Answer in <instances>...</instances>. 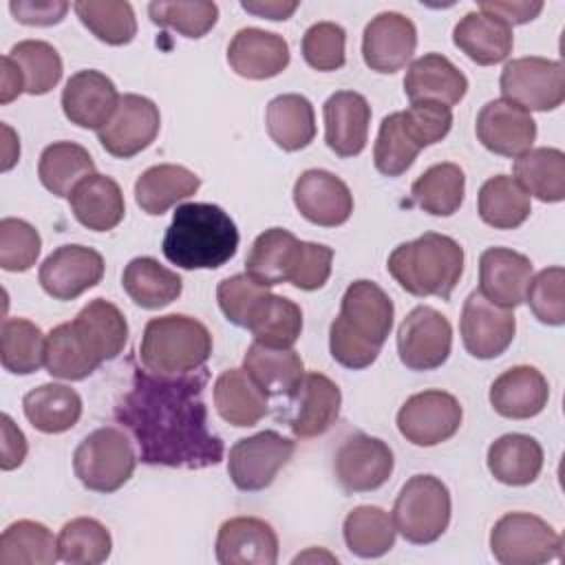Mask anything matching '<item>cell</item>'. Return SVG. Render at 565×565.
I'll list each match as a JSON object with an SVG mask.
<instances>
[{"mask_svg": "<svg viewBox=\"0 0 565 565\" xmlns=\"http://www.w3.org/2000/svg\"><path fill=\"white\" fill-rule=\"evenodd\" d=\"M324 141L338 157H358L369 141L371 106L355 90L333 93L324 106Z\"/></svg>", "mask_w": 565, "mask_h": 565, "instance_id": "23", "label": "cell"}, {"mask_svg": "<svg viewBox=\"0 0 565 565\" xmlns=\"http://www.w3.org/2000/svg\"><path fill=\"white\" fill-rule=\"evenodd\" d=\"M300 238L289 230L269 227L256 236L245 258V274L263 287H274L289 280Z\"/></svg>", "mask_w": 565, "mask_h": 565, "instance_id": "37", "label": "cell"}, {"mask_svg": "<svg viewBox=\"0 0 565 565\" xmlns=\"http://www.w3.org/2000/svg\"><path fill=\"white\" fill-rule=\"evenodd\" d=\"M417 46V29L397 11L377 13L362 35V57L371 71L395 73L408 64Z\"/></svg>", "mask_w": 565, "mask_h": 565, "instance_id": "18", "label": "cell"}, {"mask_svg": "<svg viewBox=\"0 0 565 565\" xmlns=\"http://www.w3.org/2000/svg\"><path fill=\"white\" fill-rule=\"evenodd\" d=\"M477 210L486 225L494 230H514L532 212L527 192L508 174L490 177L477 196Z\"/></svg>", "mask_w": 565, "mask_h": 565, "instance_id": "42", "label": "cell"}, {"mask_svg": "<svg viewBox=\"0 0 565 565\" xmlns=\"http://www.w3.org/2000/svg\"><path fill=\"white\" fill-rule=\"evenodd\" d=\"M294 205L313 225L338 227L353 212L349 185L329 170H305L294 183Z\"/></svg>", "mask_w": 565, "mask_h": 565, "instance_id": "17", "label": "cell"}, {"mask_svg": "<svg viewBox=\"0 0 565 565\" xmlns=\"http://www.w3.org/2000/svg\"><path fill=\"white\" fill-rule=\"evenodd\" d=\"M265 126L278 148L285 152H296L313 141L316 113L305 95L285 93L267 104Z\"/></svg>", "mask_w": 565, "mask_h": 565, "instance_id": "36", "label": "cell"}, {"mask_svg": "<svg viewBox=\"0 0 565 565\" xmlns=\"http://www.w3.org/2000/svg\"><path fill=\"white\" fill-rule=\"evenodd\" d=\"M271 296L269 287L258 285L247 274L223 278L216 287V300L223 316L243 329H252L260 320Z\"/></svg>", "mask_w": 565, "mask_h": 565, "instance_id": "49", "label": "cell"}, {"mask_svg": "<svg viewBox=\"0 0 565 565\" xmlns=\"http://www.w3.org/2000/svg\"><path fill=\"white\" fill-rule=\"evenodd\" d=\"M243 369L267 395H285L289 399L305 377L302 358L294 349H274L260 342L247 347Z\"/></svg>", "mask_w": 565, "mask_h": 565, "instance_id": "31", "label": "cell"}, {"mask_svg": "<svg viewBox=\"0 0 565 565\" xmlns=\"http://www.w3.org/2000/svg\"><path fill=\"white\" fill-rule=\"evenodd\" d=\"M525 302L534 318L543 324L558 327L565 322V269L563 267H545L536 276H532Z\"/></svg>", "mask_w": 565, "mask_h": 565, "instance_id": "55", "label": "cell"}, {"mask_svg": "<svg viewBox=\"0 0 565 565\" xmlns=\"http://www.w3.org/2000/svg\"><path fill=\"white\" fill-rule=\"evenodd\" d=\"M24 77V93L44 95L62 79V57L57 49L44 40H22L7 53Z\"/></svg>", "mask_w": 565, "mask_h": 565, "instance_id": "50", "label": "cell"}, {"mask_svg": "<svg viewBox=\"0 0 565 565\" xmlns=\"http://www.w3.org/2000/svg\"><path fill=\"white\" fill-rule=\"evenodd\" d=\"M331 263H333V249L322 243H309L300 241L298 254L289 274V280L294 287L302 291H313L324 287V282L331 276Z\"/></svg>", "mask_w": 565, "mask_h": 565, "instance_id": "58", "label": "cell"}, {"mask_svg": "<svg viewBox=\"0 0 565 565\" xmlns=\"http://www.w3.org/2000/svg\"><path fill=\"white\" fill-rule=\"evenodd\" d=\"M214 406L223 422L247 428L267 415L269 395L245 369H227L214 382Z\"/></svg>", "mask_w": 565, "mask_h": 565, "instance_id": "30", "label": "cell"}, {"mask_svg": "<svg viewBox=\"0 0 565 565\" xmlns=\"http://www.w3.org/2000/svg\"><path fill=\"white\" fill-rule=\"evenodd\" d=\"M461 342L472 358H499L514 340L516 318L512 309L490 302L479 289L472 291L461 309Z\"/></svg>", "mask_w": 565, "mask_h": 565, "instance_id": "15", "label": "cell"}, {"mask_svg": "<svg viewBox=\"0 0 565 565\" xmlns=\"http://www.w3.org/2000/svg\"><path fill=\"white\" fill-rule=\"evenodd\" d=\"M291 399L296 402V413L289 419V428L300 439L327 433L335 424L342 406L338 384L324 373H305Z\"/></svg>", "mask_w": 565, "mask_h": 565, "instance_id": "26", "label": "cell"}, {"mask_svg": "<svg viewBox=\"0 0 565 565\" xmlns=\"http://www.w3.org/2000/svg\"><path fill=\"white\" fill-rule=\"evenodd\" d=\"M386 269L408 294L446 300L463 274V247L446 234L426 232L397 245L386 260Z\"/></svg>", "mask_w": 565, "mask_h": 565, "instance_id": "4", "label": "cell"}, {"mask_svg": "<svg viewBox=\"0 0 565 565\" xmlns=\"http://www.w3.org/2000/svg\"><path fill=\"white\" fill-rule=\"evenodd\" d=\"M296 444L276 430L243 437L230 448L227 475L243 492L265 490L276 479L278 470L291 459Z\"/></svg>", "mask_w": 565, "mask_h": 565, "instance_id": "10", "label": "cell"}, {"mask_svg": "<svg viewBox=\"0 0 565 565\" xmlns=\"http://www.w3.org/2000/svg\"><path fill=\"white\" fill-rule=\"evenodd\" d=\"M44 366L51 377L77 382L95 373L102 360L86 347L73 322H62L46 335Z\"/></svg>", "mask_w": 565, "mask_h": 565, "instance_id": "41", "label": "cell"}, {"mask_svg": "<svg viewBox=\"0 0 565 565\" xmlns=\"http://www.w3.org/2000/svg\"><path fill=\"white\" fill-rule=\"evenodd\" d=\"M121 287L135 305L143 309H161L181 296L183 280L177 271L163 267L159 260L137 256L126 265Z\"/></svg>", "mask_w": 565, "mask_h": 565, "instance_id": "39", "label": "cell"}, {"mask_svg": "<svg viewBox=\"0 0 565 565\" xmlns=\"http://www.w3.org/2000/svg\"><path fill=\"white\" fill-rule=\"evenodd\" d=\"M514 181L543 203L565 199V154L558 148H530L514 159Z\"/></svg>", "mask_w": 565, "mask_h": 565, "instance_id": "38", "label": "cell"}, {"mask_svg": "<svg viewBox=\"0 0 565 565\" xmlns=\"http://www.w3.org/2000/svg\"><path fill=\"white\" fill-rule=\"evenodd\" d=\"M393 300L377 282L353 280L329 327L331 358L353 371L371 366L393 329Z\"/></svg>", "mask_w": 565, "mask_h": 565, "instance_id": "2", "label": "cell"}, {"mask_svg": "<svg viewBox=\"0 0 565 565\" xmlns=\"http://www.w3.org/2000/svg\"><path fill=\"white\" fill-rule=\"evenodd\" d=\"M212 355V333L185 313L148 320L139 342L141 366L157 375H185L203 369Z\"/></svg>", "mask_w": 565, "mask_h": 565, "instance_id": "5", "label": "cell"}, {"mask_svg": "<svg viewBox=\"0 0 565 565\" xmlns=\"http://www.w3.org/2000/svg\"><path fill=\"white\" fill-rule=\"evenodd\" d=\"M249 331L254 342L274 349H291L302 331V311L294 300L274 294L265 313Z\"/></svg>", "mask_w": 565, "mask_h": 565, "instance_id": "53", "label": "cell"}, {"mask_svg": "<svg viewBox=\"0 0 565 565\" xmlns=\"http://www.w3.org/2000/svg\"><path fill=\"white\" fill-rule=\"evenodd\" d=\"M404 93L413 102H437L448 108L468 93L466 75L441 53H426L406 68Z\"/></svg>", "mask_w": 565, "mask_h": 565, "instance_id": "25", "label": "cell"}, {"mask_svg": "<svg viewBox=\"0 0 565 565\" xmlns=\"http://www.w3.org/2000/svg\"><path fill=\"white\" fill-rule=\"evenodd\" d=\"M201 188V179L177 163H159L139 174L135 181V201L146 214H163L179 201L192 196Z\"/></svg>", "mask_w": 565, "mask_h": 565, "instance_id": "32", "label": "cell"}, {"mask_svg": "<svg viewBox=\"0 0 565 565\" xmlns=\"http://www.w3.org/2000/svg\"><path fill=\"white\" fill-rule=\"evenodd\" d=\"M561 547L563 536L530 512H508L490 532V550L501 565H541L556 558Z\"/></svg>", "mask_w": 565, "mask_h": 565, "instance_id": "8", "label": "cell"}, {"mask_svg": "<svg viewBox=\"0 0 565 565\" xmlns=\"http://www.w3.org/2000/svg\"><path fill=\"white\" fill-rule=\"evenodd\" d=\"M2 135H4V143H2V172H7L20 159V141H18L15 132L11 130V126H7V124H2Z\"/></svg>", "mask_w": 565, "mask_h": 565, "instance_id": "64", "label": "cell"}, {"mask_svg": "<svg viewBox=\"0 0 565 565\" xmlns=\"http://www.w3.org/2000/svg\"><path fill=\"white\" fill-rule=\"evenodd\" d=\"M344 543L360 558H380L395 545L393 516L377 505L353 508L342 523Z\"/></svg>", "mask_w": 565, "mask_h": 565, "instance_id": "44", "label": "cell"}, {"mask_svg": "<svg viewBox=\"0 0 565 565\" xmlns=\"http://www.w3.org/2000/svg\"><path fill=\"white\" fill-rule=\"evenodd\" d=\"M11 15L29 26H51L64 20L68 2L64 0H11Z\"/></svg>", "mask_w": 565, "mask_h": 565, "instance_id": "59", "label": "cell"}, {"mask_svg": "<svg viewBox=\"0 0 565 565\" xmlns=\"http://www.w3.org/2000/svg\"><path fill=\"white\" fill-rule=\"evenodd\" d=\"M214 547L221 565H274L278 561V536L258 516L223 521Z\"/></svg>", "mask_w": 565, "mask_h": 565, "instance_id": "21", "label": "cell"}, {"mask_svg": "<svg viewBox=\"0 0 565 565\" xmlns=\"http://www.w3.org/2000/svg\"><path fill=\"white\" fill-rule=\"evenodd\" d=\"M227 62L241 77L269 79L289 66V44L278 33L247 26L232 38Z\"/></svg>", "mask_w": 565, "mask_h": 565, "instance_id": "24", "label": "cell"}, {"mask_svg": "<svg viewBox=\"0 0 565 565\" xmlns=\"http://www.w3.org/2000/svg\"><path fill=\"white\" fill-rule=\"evenodd\" d=\"M347 31L335 22H316L302 35V57L316 71H338L347 62Z\"/></svg>", "mask_w": 565, "mask_h": 565, "instance_id": "56", "label": "cell"}, {"mask_svg": "<svg viewBox=\"0 0 565 565\" xmlns=\"http://www.w3.org/2000/svg\"><path fill=\"white\" fill-rule=\"evenodd\" d=\"M402 119L408 135L422 150L441 141L452 128V110L437 102H413L402 110Z\"/></svg>", "mask_w": 565, "mask_h": 565, "instance_id": "57", "label": "cell"}, {"mask_svg": "<svg viewBox=\"0 0 565 565\" xmlns=\"http://www.w3.org/2000/svg\"><path fill=\"white\" fill-rule=\"evenodd\" d=\"M503 99L530 110H554L565 99V71L556 60L527 55L508 62L501 71Z\"/></svg>", "mask_w": 565, "mask_h": 565, "instance_id": "9", "label": "cell"}, {"mask_svg": "<svg viewBox=\"0 0 565 565\" xmlns=\"http://www.w3.org/2000/svg\"><path fill=\"white\" fill-rule=\"evenodd\" d=\"M2 422V457H0V468L2 470H13L18 466H22L29 444L24 433L13 424V419L4 413L0 417Z\"/></svg>", "mask_w": 565, "mask_h": 565, "instance_id": "61", "label": "cell"}, {"mask_svg": "<svg viewBox=\"0 0 565 565\" xmlns=\"http://www.w3.org/2000/svg\"><path fill=\"white\" fill-rule=\"evenodd\" d=\"M104 278V258L86 245H62L40 265L38 280L55 300H75Z\"/></svg>", "mask_w": 565, "mask_h": 565, "instance_id": "16", "label": "cell"}, {"mask_svg": "<svg viewBox=\"0 0 565 565\" xmlns=\"http://www.w3.org/2000/svg\"><path fill=\"white\" fill-rule=\"evenodd\" d=\"M241 7L247 13H254L258 18L267 20H287L298 9V2H280V0H254V2H241Z\"/></svg>", "mask_w": 565, "mask_h": 565, "instance_id": "63", "label": "cell"}, {"mask_svg": "<svg viewBox=\"0 0 565 565\" xmlns=\"http://www.w3.org/2000/svg\"><path fill=\"white\" fill-rule=\"evenodd\" d=\"M452 349V327L444 313L428 305L415 307L399 322L397 353L411 371L439 369Z\"/></svg>", "mask_w": 565, "mask_h": 565, "instance_id": "11", "label": "cell"}, {"mask_svg": "<svg viewBox=\"0 0 565 565\" xmlns=\"http://www.w3.org/2000/svg\"><path fill=\"white\" fill-rule=\"evenodd\" d=\"M161 249L181 269H216L234 258L238 230L214 203H183L172 214Z\"/></svg>", "mask_w": 565, "mask_h": 565, "instance_id": "3", "label": "cell"}, {"mask_svg": "<svg viewBox=\"0 0 565 565\" xmlns=\"http://www.w3.org/2000/svg\"><path fill=\"white\" fill-rule=\"evenodd\" d=\"M119 93L113 79L95 68L77 71L62 90V110L66 119L86 130H99L113 117Z\"/></svg>", "mask_w": 565, "mask_h": 565, "instance_id": "20", "label": "cell"}, {"mask_svg": "<svg viewBox=\"0 0 565 565\" xmlns=\"http://www.w3.org/2000/svg\"><path fill=\"white\" fill-rule=\"evenodd\" d=\"M463 411L455 395L446 391H422L411 395L397 411V430L415 446H437L448 441L461 426Z\"/></svg>", "mask_w": 565, "mask_h": 565, "instance_id": "12", "label": "cell"}, {"mask_svg": "<svg viewBox=\"0 0 565 565\" xmlns=\"http://www.w3.org/2000/svg\"><path fill=\"white\" fill-rule=\"evenodd\" d=\"M73 216L93 232L117 227L126 214V203L119 183L106 174H90L75 185L68 196Z\"/></svg>", "mask_w": 565, "mask_h": 565, "instance_id": "28", "label": "cell"}, {"mask_svg": "<svg viewBox=\"0 0 565 565\" xmlns=\"http://www.w3.org/2000/svg\"><path fill=\"white\" fill-rule=\"evenodd\" d=\"M450 490L435 475L411 477L393 505L395 530L415 545L435 543L450 523Z\"/></svg>", "mask_w": 565, "mask_h": 565, "instance_id": "6", "label": "cell"}, {"mask_svg": "<svg viewBox=\"0 0 565 565\" xmlns=\"http://www.w3.org/2000/svg\"><path fill=\"white\" fill-rule=\"evenodd\" d=\"M479 11L486 15H492L508 26L514 24H525L534 20L543 11V2H530V0H516V2H505V0H494V2H479Z\"/></svg>", "mask_w": 565, "mask_h": 565, "instance_id": "60", "label": "cell"}, {"mask_svg": "<svg viewBox=\"0 0 565 565\" xmlns=\"http://www.w3.org/2000/svg\"><path fill=\"white\" fill-rule=\"evenodd\" d=\"M393 450L380 437L364 433L349 435L333 457L335 481L347 492H371L393 475Z\"/></svg>", "mask_w": 565, "mask_h": 565, "instance_id": "14", "label": "cell"}, {"mask_svg": "<svg viewBox=\"0 0 565 565\" xmlns=\"http://www.w3.org/2000/svg\"><path fill=\"white\" fill-rule=\"evenodd\" d=\"M422 148L408 135L402 113H391L382 119L373 146V163L384 177L404 174L417 159Z\"/></svg>", "mask_w": 565, "mask_h": 565, "instance_id": "51", "label": "cell"}, {"mask_svg": "<svg viewBox=\"0 0 565 565\" xmlns=\"http://www.w3.org/2000/svg\"><path fill=\"white\" fill-rule=\"evenodd\" d=\"M110 532L93 516L71 519L57 534L60 561L71 565H99L110 556Z\"/></svg>", "mask_w": 565, "mask_h": 565, "instance_id": "47", "label": "cell"}, {"mask_svg": "<svg viewBox=\"0 0 565 565\" xmlns=\"http://www.w3.org/2000/svg\"><path fill=\"white\" fill-rule=\"evenodd\" d=\"M532 260L510 247H488L479 256V291L494 305L514 309L525 302Z\"/></svg>", "mask_w": 565, "mask_h": 565, "instance_id": "22", "label": "cell"}, {"mask_svg": "<svg viewBox=\"0 0 565 565\" xmlns=\"http://www.w3.org/2000/svg\"><path fill=\"white\" fill-rule=\"evenodd\" d=\"M90 174H95V161L90 152L75 141L46 146L38 161V177L55 196H71L75 185Z\"/></svg>", "mask_w": 565, "mask_h": 565, "instance_id": "40", "label": "cell"}, {"mask_svg": "<svg viewBox=\"0 0 565 565\" xmlns=\"http://www.w3.org/2000/svg\"><path fill=\"white\" fill-rule=\"evenodd\" d=\"M24 93V77L15 62L9 55H2V75H0V104L13 102Z\"/></svg>", "mask_w": 565, "mask_h": 565, "instance_id": "62", "label": "cell"}, {"mask_svg": "<svg viewBox=\"0 0 565 565\" xmlns=\"http://www.w3.org/2000/svg\"><path fill=\"white\" fill-rule=\"evenodd\" d=\"M46 335L26 318H7L0 331V360L9 373L31 375L44 364Z\"/></svg>", "mask_w": 565, "mask_h": 565, "instance_id": "46", "label": "cell"}, {"mask_svg": "<svg viewBox=\"0 0 565 565\" xmlns=\"http://www.w3.org/2000/svg\"><path fill=\"white\" fill-rule=\"evenodd\" d=\"M466 194V174L457 163L444 161L424 170L411 185L413 201L433 216L455 214Z\"/></svg>", "mask_w": 565, "mask_h": 565, "instance_id": "43", "label": "cell"}, {"mask_svg": "<svg viewBox=\"0 0 565 565\" xmlns=\"http://www.w3.org/2000/svg\"><path fill=\"white\" fill-rule=\"evenodd\" d=\"M57 558V539L40 521L20 519L0 536V565H51Z\"/></svg>", "mask_w": 565, "mask_h": 565, "instance_id": "45", "label": "cell"}, {"mask_svg": "<svg viewBox=\"0 0 565 565\" xmlns=\"http://www.w3.org/2000/svg\"><path fill=\"white\" fill-rule=\"evenodd\" d=\"M86 347L102 360L117 358L128 342V322L117 305L95 298L71 320Z\"/></svg>", "mask_w": 565, "mask_h": 565, "instance_id": "34", "label": "cell"}, {"mask_svg": "<svg viewBox=\"0 0 565 565\" xmlns=\"http://www.w3.org/2000/svg\"><path fill=\"white\" fill-rule=\"evenodd\" d=\"M42 249L38 230L24 218L7 216L0 221V267L4 271H26L35 265Z\"/></svg>", "mask_w": 565, "mask_h": 565, "instance_id": "54", "label": "cell"}, {"mask_svg": "<svg viewBox=\"0 0 565 565\" xmlns=\"http://www.w3.org/2000/svg\"><path fill=\"white\" fill-rule=\"evenodd\" d=\"M159 128L161 115L157 104L143 95L126 93L119 97L108 124L97 130V139L108 154L130 159L157 139Z\"/></svg>", "mask_w": 565, "mask_h": 565, "instance_id": "13", "label": "cell"}, {"mask_svg": "<svg viewBox=\"0 0 565 565\" xmlns=\"http://www.w3.org/2000/svg\"><path fill=\"white\" fill-rule=\"evenodd\" d=\"M543 468L541 444L521 433H508L488 448V470L505 486H527L536 481Z\"/></svg>", "mask_w": 565, "mask_h": 565, "instance_id": "35", "label": "cell"}, {"mask_svg": "<svg viewBox=\"0 0 565 565\" xmlns=\"http://www.w3.org/2000/svg\"><path fill=\"white\" fill-rule=\"evenodd\" d=\"M79 22L102 42L124 46L137 35V18L130 2L124 0H79L73 4Z\"/></svg>", "mask_w": 565, "mask_h": 565, "instance_id": "48", "label": "cell"}, {"mask_svg": "<svg viewBox=\"0 0 565 565\" xmlns=\"http://www.w3.org/2000/svg\"><path fill=\"white\" fill-rule=\"evenodd\" d=\"M550 399V386L534 366L519 364L503 371L490 386L492 408L508 419L536 417Z\"/></svg>", "mask_w": 565, "mask_h": 565, "instance_id": "27", "label": "cell"}, {"mask_svg": "<svg viewBox=\"0 0 565 565\" xmlns=\"http://www.w3.org/2000/svg\"><path fill=\"white\" fill-rule=\"evenodd\" d=\"M137 457L130 439L115 426H102L86 435L73 452V472L86 490L115 492L135 472Z\"/></svg>", "mask_w": 565, "mask_h": 565, "instance_id": "7", "label": "cell"}, {"mask_svg": "<svg viewBox=\"0 0 565 565\" xmlns=\"http://www.w3.org/2000/svg\"><path fill=\"white\" fill-rule=\"evenodd\" d=\"M148 15L157 26L172 29L185 38H203L218 20V7L210 0L150 2Z\"/></svg>", "mask_w": 565, "mask_h": 565, "instance_id": "52", "label": "cell"}, {"mask_svg": "<svg viewBox=\"0 0 565 565\" xmlns=\"http://www.w3.org/2000/svg\"><path fill=\"white\" fill-rule=\"evenodd\" d=\"M475 130L481 146L501 157H519L530 150L536 139V121L532 115L508 99L488 102L477 115Z\"/></svg>", "mask_w": 565, "mask_h": 565, "instance_id": "19", "label": "cell"}, {"mask_svg": "<svg viewBox=\"0 0 565 565\" xmlns=\"http://www.w3.org/2000/svg\"><path fill=\"white\" fill-rule=\"evenodd\" d=\"M24 417L29 424L46 435H60L71 430L82 417V397L66 384H40L31 388L22 399Z\"/></svg>", "mask_w": 565, "mask_h": 565, "instance_id": "33", "label": "cell"}, {"mask_svg": "<svg viewBox=\"0 0 565 565\" xmlns=\"http://www.w3.org/2000/svg\"><path fill=\"white\" fill-rule=\"evenodd\" d=\"M455 46L481 66H492L512 53V26L481 11L466 13L452 29Z\"/></svg>", "mask_w": 565, "mask_h": 565, "instance_id": "29", "label": "cell"}, {"mask_svg": "<svg viewBox=\"0 0 565 565\" xmlns=\"http://www.w3.org/2000/svg\"><path fill=\"white\" fill-rule=\"evenodd\" d=\"M207 369L157 375L132 369V384L115 406V419L130 430L148 466L201 470L221 463L225 446L210 430L203 388Z\"/></svg>", "mask_w": 565, "mask_h": 565, "instance_id": "1", "label": "cell"}]
</instances>
